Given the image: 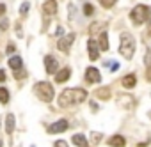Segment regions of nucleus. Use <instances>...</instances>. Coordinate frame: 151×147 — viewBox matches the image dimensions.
Masks as SVG:
<instances>
[{"label":"nucleus","mask_w":151,"mask_h":147,"mask_svg":"<svg viewBox=\"0 0 151 147\" xmlns=\"http://www.w3.org/2000/svg\"><path fill=\"white\" fill-rule=\"evenodd\" d=\"M146 76H147V80L151 82V67H147V71H146Z\"/></svg>","instance_id":"32"},{"label":"nucleus","mask_w":151,"mask_h":147,"mask_svg":"<svg viewBox=\"0 0 151 147\" xmlns=\"http://www.w3.org/2000/svg\"><path fill=\"white\" fill-rule=\"evenodd\" d=\"M55 147H68V143H66L64 140H57V142H55Z\"/></svg>","instance_id":"29"},{"label":"nucleus","mask_w":151,"mask_h":147,"mask_svg":"<svg viewBox=\"0 0 151 147\" xmlns=\"http://www.w3.org/2000/svg\"><path fill=\"white\" fill-rule=\"evenodd\" d=\"M73 143L77 145V147H89V142H87V138L84 136V135H73Z\"/></svg>","instance_id":"16"},{"label":"nucleus","mask_w":151,"mask_h":147,"mask_svg":"<svg viewBox=\"0 0 151 147\" xmlns=\"http://www.w3.org/2000/svg\"><path fill=\"white\" fill-rule=\"evenodd\" d=\"M89 30H91V34H96V32L103 34V32H105V25H103V23H93Z\"/></svg>","instance_id":"20"},{"label":"nucleus","mask_w":151,"mask_h":147,"mask_svg":"<svg viewBox=\"0 0 151 147\" xmlns=\"http://www.w3.org/2000/svg\"><path fill=\"white\" fill-rule=\"evenodd\" d=\"M94 96H96L98 99H103V101H107V99L110 98V89H109V87L96 89V91H94Z\"/></svg>","instance_id":"15"},{"label":"nucleus","mask_w":151,"mask_h":147,"mask_svg":"<svg viewBox=\"0 0 151 147\" xmlns=\"http://www.w3.org/2000/svg\"><path fill=\"white\" fill-rule=\"evenodd\" d=\"M87 99V92L84 89H66L59 96V106H73V105H80Z\"/></svg>","instance_id":"1"},{"label":"nucleus","mask_w":151,"mask_h":147,"mask_svg":"<svg viewBox=\"0 0 151 147\" xmlns=\"http://www.w3.org/2000/svg\"><path fill=\"white\" fill-rule=\"evenodd\" d=\"M22 66H23V62H22V59H20V57H11V59H9V67H11L13 71L22 69Z\"/></svg>","instance_id":"17"},{"label":"nucleus","mask_w":151,"mask_h":147,"mask_svg":"<svg viewBox=\"0 0 151 147\" xmlns=\"http://www.w3.org/2000/svg\"><path fill=\"white\" fill-rule=\"evenodd\" d=\"M105 64L109 66V69H110L112 73H116V71H117V69L121 67V66H119V62H105Z\"/></svg>","instance_id":"24"},{"label":"nucleus","mask_w":151,"mask_h":147,"mask_svg":"<svg viewBox=\"0 0 151 147\" xmlns=\"http://www.w3.org/2000/svg\"><path fill=\"white\" fill-rule=\"evenodd\" d=\"M100 2H101V6H103V7H112V6L117 2V0H100Z\"/></svg>","instance_id":"27"},{"label":"nucleus","mask_w":151,"mask_h":147,"mask_svg":"<svg viewBox=\"0 0 151 147\" xmlns=\"http://www.w3.org/2000/svg\"><path fill=\"white\" fill-rule=\"evenodd\" d=\"M43 11H45L46 16H53L57 13V2L55 0H46L45 6H43Z\"/></svg>","instance_id":"11"},{"label":"nucleus","mask_w":151,"mask_h":147,"mask_svg":"<svg viewBox=\"0 0 151 147\" xmlns=\"http://www.w3.org/2000/svg\"><path fill=\"white\" fill-rule=\"evenodd\" d=\"M27 76V73L23 71V69H18V71H14V78L16 80H22V78H25Z\"/></svg>","instance_id":"25"},{"label":"nucleus","mask_w":151,"mask_h":147,"mask_svg":"<svg viewBox=\"0 0 151 147\" xmlns=\"http://www.w3.org/2000/svg\"><path fill=\"white\" fill-rule=\"evenodd\" d=\"M68 128H69L68 121H66V119H60V121L53 122L52 126H48V128H46V131H48L50 135H55V133H62V131H66Z\"/></svg>","instance_id":"7"},{"label":"nucleus","mask_w":151,"mask_h":147,"mask_svg":"<svg viewBox=\"0 0 151 147\" xmlns=\"http://www.w3.org/2000/svg\"><path fill=\"white\" fill-rule=\"evenodd\" d=\"M34 92H36V96L41 99V101H45V103H50L52 99H53V87L48 83V82H39L36 87H34Z\"/></svg>","instance_id":"4"},{"label":"nucleus","mask_w":151,"mask_h":147,"mask_svg":"<svg viewBox=\"0 0 151 147\" xmlns=\"http://www.w3.org/2000/svg\"><path fill=\"white\" fill-rule=\"evenodd\" d=\"M4 80H6V73L0 69V82H4Z\"/></svg>","instance_id":"31"},{"label":"nucleus","mask_w":151,"mask_h":147,"mask_svg":"<svg viewBox=\"0 0 151 147\" xmlns=\"http://www.w3.org/2000/svg\"><path fill=\"white\" fill-rule=\"evenodd\" d=\"M86 80H87V83H98L101 80L100 71L96 67H87V71H86Z\"/></svg>","instance_id":"9"},{"label":"nucleus","mask_w":151,"mask_h":147,"mask_svg":"<svg viewBox=\"0 0 151 147\" xmlns=\"http://www.w3.org/2000/svg\"><path fill=\"white\" fill-rule=\"evenodd\" d=\"M119 53L124 57V59H132L133 53H135V39L128 34V32H123L121 34V44H119Z\"/></svg>","instance_id":"2"},{"label":"nucleus","mask_w":151,"mask_h":147,"mask_svg":"<svg viewBox=\"0 0 151 147\" xmlns=\"http://www.w3.org/2000/svg\"><path fill=\"white\" fill-rule=\"evenodd\" d=\"M130 18L135 25H142L144 21H151V7L149 6H135Z\"/></svg>","instance_id":"3"},{"label":"nucleus","mask_w":151,"mask_h":147,"mask_svg":"<svg viewBox=\"0 0 151 147\" xmlns=\"http://www.w3.org/2000/svg\"><path fill=\"white\" fill-rule=\"evenodd\" d=\"M69 76H71V69H69V67H62L57 75H55V82H57V83H64Z\"/></svg>","instance_id":"12"},{"label":"nucleus","mask_w":151,"mask_h":147,"mask_svg":"<svg viewBox=\"0 0 151 147\" xmlns=\"http://www.w3.org/2000/svg\"><path fill=\"white\" fill-rule=\"evenodd\" d=\"M121 83H123L124 89H133L135 83H137V78H135V75H126V76H123Z\"/></svg>","instance_id":"14"},{"label":"nucleus","mask_w":151,"mask_h":147,"mask_svg":"<svg viewBox=\"0 0 151 147\" xmlns=\"http://www.w3.org/2000/svg\"><path fill=\"white\" fill-rule=\"evenodd\" d=\"M9 101V91L7 89H4V87H0V103H7Z\"/></svg>","instance_id":"21"},{"label":"nucleus","mask_w":151,"mask_h":147,"mask_svg":"<svg viewBox=\"0 0 151 147\" xmlns=\"http://www.w3.org/2000/svg\"><path fill=\"white\" fill-rule=\"evenodd\" d=\"M91 138H93V143H100V140H101V133H91Z\"/></svg>","instance_id":"26"},{"label":"nucleus","mask_w":151,"mask_h":147,"mask_svg":"<svg viewBox=\"0 0 151 147\" xmlns=\"http://www.w3.org/2000/svg\"><path fill=\"white\" fill-rule=\"evenodd\" d=\"M29 7H30L29 2H23V4L20 6V14H22V16H27V14H29Z\"/></svg>","instance_id":"22"},{"label":"nucleus","mask_w":151,"mask_h":147,"mask_svg":"<svg viewBox=\"0 0 151 147\" xmlns=\"http://www.w3.org/2000/svg\"><path fill=\"white\" fill-rule=\"evenodd\" d=\"M7 27H9V21L2 20V23H0V30H7Z\"/></svg>","instance_id":"28"},{"label":"nucleus","mask_w":151,"mask_h":147,"mask_svg":"<svg viewBox=\"0 0 151 147\" xmlns=\"http://www.w3.org/2000/svg\"><path fill=\"white\" fill-rule=\"evenodd\" d=\"M144 62H146V66H147V67H151V53H149V55H146Z\"/></svg>","instance_id":"30"},{"label":"nucleus","mask_w":151,"mask_h":147,"mask_svg":"<svg viewBox=\"0 0 151 147\" xmlns=\"http://www.w3.org/2000/svg\"><path fill=\"white\" fill-rule=\"evenodd\" d=\"M4 13H6V6H4V4H0V16H2Z\"/></svg>","instance_id":"33"},{"label":"nucleus","mask_w":151,"mask_h":147,"mask_svg":"<svg viewBox=\"0 0 151 147\" xmlns=\"http://www.w3.org/2000/svg\"><path fill=\"white\" fill-rule=\"evenodd\" d=\"M9 51H14V46H13V44H9V46H7V53H9Z\"/></svg>","instance_id":"35"},{"label":"nucleus","mask_w":151,"mask_h":147,"mask_svg":"<svg viewBox=\"0 0 151 147\" xmlns=\"http://www.w3.org/2000/svg\"><path fill=\"white\" fill-rule=\"evenodd\" d=\"M73 41H75V34H68V36L60 37V39L57 41V48H59L60 51L68 53V51H69V48H71V44H73Z\"/></svg>","instance_id":"5"},{"label":"nucleus","mask_w":151,"mask_h":147,"mask_svg":"<svg viewBox=\"0 0 151 147\" xmlns=\"http://www.w3.org/2000/svg\"><path fill=\"white\" fill-rule=\"evenodd\" d=\"M98 44H100V50H109V37H107V32H103V34H100V37H98Z\"/></svg>","instance_id":"19"},{"label":"nucleus","mask_w":151,"mask_h":147,"mask_svg":"<svg viewBox=\"0 0 151 147\" xmlns=\"http://www.w3.org/2000/svg\"><path fill=\"white\" fill-rule=\"evenodd\" d=\"M91 108H93V110H94V112H96V110H98V105H96V103H94V101H91Z\"/></svg>","instance_id":"34"},{"label":"nucleus","mask_w":151,"mask_h":147,"mask_svg":"<svg viewBox=\"0 0 151 147\" xmlns=\"http://www.w3.org/2000/svg\"><path fill=\"white\" fill-rule=\"evenodd\" d=\"M84 14H86V16H93V14H94V7H93L91 4H86V6H84Z\"/></svg>","instance_id":"23"},{"label":"nucleus","mask_w":151,"mask_h":147,"mask_svg":"<svg viewBox=\"0 0 151 147\" xmlns=\"http://www.w3.org/2000/svg\"><path fill=\"white\" fill-rule=\"evenodd\" d=\"M117 105L124 110H132L135 106V99L128 94H117Z\"/></svg>","instance_id":"6"},{"label":"nucleus","mask_w":151,"mask_h":147,"mask_svg":"<svg viewBox=\"0 0 151 147\" xmlns=\"http://www.w3.org/2000/svg\"><path fill=\"white\" fill-rule=\"evenodd\" d=\"M0 147H2V140H0Z\"/></svg>","instance_id":"36"},{"label":"nucleus","mask_w":151,"mask_h":147,"mask_svg":"<svg viewBox=\"0 0 151 147\" xmlns=\"http://www.w3.org/2000/svg\"><path fill=\"white\" fill-rule=\"evenodd\" d=\"M124 143H126V140L121 135H114V136L109 138V145L110 147H124Z\"/></svg>","instance_id":"13"},{"label":"nucleus","mask_w":151,"mask_h":147,"mask_svg":"<svg viewBox=\"0 0 151 147\" xmlns=\"http://www.w3.org/2000/svg\"><path fill=\"white\" fill-rule=\"evenodd\" d=\"M6 131L9 135L14 131V115L13 113H7V117H6Z\"/></svg>","instance_id":"18"},{"label":"nucleus","mask_w":151,"mask_h":147,"mask_svg":"<svg viewBox=\"0 0 151 147\" xmlns=\"http://www.w3.org/2000/svg\"><path fill=\"white\" fill-rule=\"evenodd\" d=\"M87 48H89V59L91 60H98L100 59V44L94 39L87 41Z\"/></svg>","instance_id":"10"},{"label":"nucleus","mask_w":151,"mask_h":147,"mask_svg":"<svg viewBox=\"0 0 151 147\" xmlns=\"http://www.w3.org/2000/svg\"><path fill=\"white\" fill-rule=\"evenodd\" d=\"M45 67H46L48 75H57V73H59V62L52 55H46L45 57Z\"/></svg>","instance_id":"8"}]
</instances>
